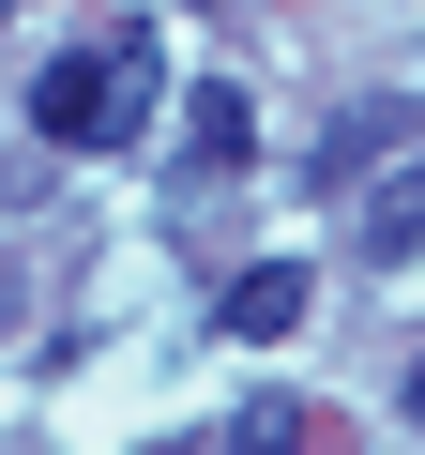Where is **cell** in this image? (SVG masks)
<instances>
[{
    "instance_id": "obj_1",
    "label": "cell",
    "mask_w": 425,
    "mask_h": 455,
    "mask_svg": "<svg viewBox=\"0 0 425 455\" xmlns=\"http://www.w3.org/2000/svg\"><path fill=\"white\" fill-rule=\"evenodd\" d=\"M152 92H167V46H152V31H107L92 61H61V76L31 92V137H46V152H137V137H152Z\"/></svg>"
},
{
    "instance_id": "obj_5",
    "label": "cell",
    "mask_w": 425,
    "mask_h": 455,
    "mask_svg": "<svg viewBox=\"0 0 425 455\" xmlns=\"http://www.w3.org/2000/svg\"><path fill=\"white\" fill-rule=\"evenodd\" d=\"M229 455H334V425H319V410H289V395H259V410L229 425Z\"/></svg>"
},
{
    "instance_id": "obj_2",
    "label": "cell",
    "mask_w": 425,
    "mask_h": 455,
    "mask_svg": "<svg viewBox=\"0 0 425 455\" xmlns=\"http://www.w3.org/2000/svg\"><path fill=\"white\" fill-rule=\"evenodd\" d=\"M182 167H197V182H244V167H259V107H244L229 76L182 92Z\"/></svg>"
},
{
    "instance_id": "obj_4",
    "label": "cell",
    "mask_w": 425,
    "mask_h": 455,
    "mask_svg": "<svg viewBox=\"0 0 425 455\" xmlns=\"http://www.w3.org/2000/svg\"><path fill=\"white\" fill-rule=\"evenodd\" d=\"M380 137H395V107H349V122H334V137L304 152V182H319V197H349V182L380 167Z\"/></svg>"
},
{
    "instance_id": "obj_7",
    "label": "cell",
    "mask_w": 425,
    "mask_h": 455,
    "mask_svg": "<svg viewBox=\"0 0 425 455\" xmlns=\"http://www.w3.org/2000/svg\"><path fill=\"white\" fill-rule=\"evenodd\" d=\"M410 410H425V349H410Z\"/></svg>"
},
{
    "instance_id": "obj_6",
    "label": "cell",
    "mask_w": 425,
    "mask_h": 455,
    "mask_svg": "<svg viewBox=\"0 0 425 455\" xmlns=\"http://www.w3.org/2000/svg\"><path fill=\"white\" fill-rule=\"evenodd\" d=\"M365 243H380V259H425V167H410V182H380V197H365Z\"/></svg>"
},
{
    "instance_id": "obj_3",
    "label": "cell",
    "mask_w": 425,
    "mask_h": 455,
    "mask_svg": "<svg viewBox=\"0 0 425 455\" xmlns=\"http://www.w3.org/2000/svg\"><path fill=\"white\" fill-rule=\"evenodd\" d=\"M212 319H229V349H274V334H304V274L259 259V274H229V304H212Z\"/></svg>"
}]
</instances>
